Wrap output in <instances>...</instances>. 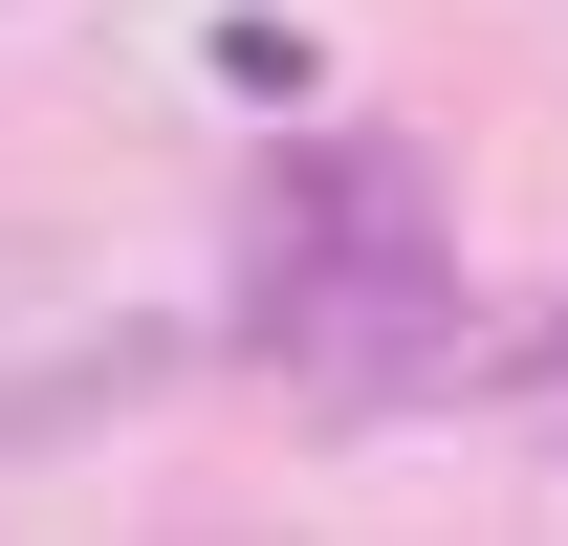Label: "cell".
<instances>
[{"mask_svg": "<svg viewBox=\"0 0 568 546\" xmlns=\"http://www.w3.org/2000/svg\"><path fill=\"white\" fill-rule=\"evenodd\" d=\"M525 372H547V394H568V328H547V350H525Z\"/></svg>", "mask_w": 568, "mask_h": 546, "instance_id": "6da1fadb", "label": "cell"}]
</instances>
